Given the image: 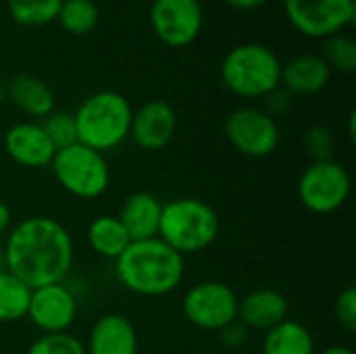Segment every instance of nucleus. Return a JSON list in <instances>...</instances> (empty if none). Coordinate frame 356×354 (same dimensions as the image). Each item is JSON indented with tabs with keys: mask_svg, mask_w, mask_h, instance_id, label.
Masks as SVG:
<instances>
[{
	"mask_svg": "<svg viewBox=\"0 0 356 354\" xmlns=\"http://www.w3.org/2000/svg\"><path fill=\"white\" fill-rule=\"evenodd\" d=\"M2 259L4 269L33 290L65 282L73 267L75 246L69 230L60 221L33 215L8 230Z\"/></svg>",
	"mask_w": 356,
	"mask_h": 354,
	"instance_id": "f257e3e1",
	"label": "nucleus"
},
{
	"mask_svg": "<svg viewBox=\"0 0 356 354\" xmlns=\"http://www.w3.org/2000/svg\"><path fill=\"white\" fill-rule=\"evenodd\" d=\"M115 275L119 284L136 296H169L186 277V257L165 244L159 236L131 242L115 261Z\"/></svg>",
	"mask_w": 356,
	"mask_h": 354,
	"instance_id": "f03ea898",
	"label": "nucleus"
},
{
	"mask_svg": "<svg viewBox=\"0 0 356 354\" xmlns=\"http://www.w3.org/2000/svg\"><path fill=\"white\" fill-rule=\"evenodd\" d=\"M131 115L134 108L123 94L115 90L94 92L73 113L77 142L102 154L115 150L129 140Z\"/></svg>",
	"mask_w": 356,
	"mask_h": 354,
	"instance_id": "7ed1b4c3",
	"label": "nucleus"
},
{
	"mask_svg": "<svg viewBox=\"0 0 356 354\" xmlns=\"http://www.w3.org/2000/svg\"><path fill=\"white\" fill-rule=\"evenodd\" d=\"M219 232V213L209 202L200 198H173L163 202L159 238L181 257L207 250Z\"/></svg>",
	"mask_w": 356,
	"mask_h": 354,
	"instance_id": "20e7f679",
	"label": "nucleus"
},
{
	"mask_svg": "<svg viewBox=\"0 0 356 354\" xmlns=\"http://www.w3.org/2000/svg\"><path fill=\"white\" fill-rule=\"evenodd\" d=\"M282 61L265 44L246 42L234 46L221 61L223 86L246 100L265 98L280 88Z\"/></svg>",
	"mask_w": 356,
	"mask_h": 354,
	"instance_id": "39448f33",
	"label": "nucleus"
},
{
	"mask_svg": "<svg viewBox=\"0 0 356 354\" xmlns=\"http://www.w3.org/2000/svg\"><path fill=\"white\" fill-rule=\"evenodd\" d=\"M50 169L56 184L79 200L100 198L111 184L106 156L79 142L56 150Z\"/></svg>",
	"mask_w": 356,
	"mask_h": 354,
	"instance_id": "423d86ee",
	"label": "nucleus"
},
{
	"mask_svg": "<svg viewBox=\"0 0 356 354\" xmlns=\"http://www.w3.org/2000/svg\"><path fill=\"white\" fill-rule=\"evenodd\" d=\"M353 179L348 169L338 161H313L298 179V200L315 215L340 211L350 196Z\"/></svg>",
	"mask_w": 356,
	"mask_h": 354,
	"instance_id": "0eeeda50",
	"label": "nucleus"
},
{
	"mask_svg": "<svg viewBox=\"0 0 356 354\" xmlns=\"http://www.w3.org/2000/svg\"><path fill=\"white\" fill-rule=\"evenodd\" d=\"M238 305L240 296L229 284L209 280L186 290L181 313L194 328L219 334L223 328L238 321Z\"/></svg>",
	"mask_w": 356,
	"mask_h": 354,
	"instance_id": "6e6552de",
	"label": "nucleus"
},
{
	"mask_svg": "<svg viewBox=\"0 0 356 354\" xmlns=\"http://www.w3.org/2000/svg\"><path fill=\"white\" fill-rule=\"evenodd\" d=\"M290 25L313 40L342 33L356 17L355 0H282Z\"/></svg>",
	"mask_w": 356,
	"mask_h": 354,
	"instance_id": "1a4fd4ad",
	"label": "nucleus"
},
{
	"mask_svg": "<svg viewBox=\"0 0 356 354\" xmlns=\"http://www.w3.org/2000/svg\"><path fill=\"white\" fill-rule=\"evenodd\" d=\"M225 138L234 150L250 159L271 156L282 140L277 121L257 106H240L225 119Z\"/></svg>",
	"mask_w": 356,
	"mask_h": 354,
	"instance_id": "9d476101",
	"label": "nucleus"
},
{
	"mask_svg": "<svg viewBox=\"0 0 356 354\" xmlns=\"http://www.w3.org/2000/svg\"><path fill=\"white\" fill-rule=\"evenodd\" d=\"M148 19L165 46L186 48L200 35L204 10L200 0H152Z\"/></svg>",
	"mask_w": 356,
	"mask_h": 354,
	"instance_id": "9b49d317",
	"label": "nucleus"
},
{
	"mask_svg": "<svg viewBox=\"0 0 356 354\" xmlns=\"http://www.w3.org/2000/svg\"><path fill=\"white\" fill-rule=\"evenodd\" d=\"M77 296L65 284H48L31 290L27 319L42 334H65L77 319Z\"/></svg>",
	"mask_w": 356,
	"mask_h": 354,
	"instance_id": "f8f14e48",
	"label": "nucleus"
},
{
	"mask_svg": "<svg viewBox=\"0 0 356 354\" xmlns=\"http://www.w3.org/2000/svg\"><path fill=\"white\" fill-rule=\"evenodd\" d=\"M177 115L165 100H148L131 115L129 138L146 152L163 150L175 136Z\"/></svg>",
	"mask_w": 356,
	"mask_h": 354,
	"instance_id": "ddd939ff",
	"label": "nucleus"
},
{
	"mask_svg": "<svg viewBox=\"0 0 356 354\" xmlns=\"http://www.w3.org/2000/svg\"><path fill=\"white\" fill-rule=\"evenodd\" d=\"M4 150L8 159L23 169L50 167L56 152L42 125L33 121H19L10 125L4 134Z\"/></svg>",
	"mask_w": 356,
	"mask_h": 354,
	"instance_id": "4468645a",
	"label": "nucleus"
},
{
	"mask_svg": "<svg viewBox=\"0 0 356 354\" xmlns=\"http://www.w3.org/2000/svg\"><path fill=\"white\" fill-rule=\"evenodd\" d=\"M83 346L86 354H140V336L129 317L104 313L92 323Z\"/></svg>",
	"mask_w": 356,
	"mask_h": 354,
	"instance_id": "2eb2a0df",
	"label": "nucleus"
},
{
	"mask_svg": "<svg viewBox=\"0 0 356 354\" xmlns=\"http://www.w3.org/2000/svg\"><path fill=\"white\" fill-rule=\"evenodd\" d=\"M288 298L273 288H257L240 298L238 305V321L246 330L269 332L288 319Z\"/></svg>",
	"mask_w": 356,
	"mask_h": 354,
	"instance_id": "dca6fc26",
	"label": "nucleus"
},
{
	"mask_svg": "<svg viewBox=\"0 0 356 354\" xmlns=\"http://www.w3.org/2000/svg\"><path fill=\"white\" fill-rule=\"evenodd\" d=\"M332 69L321 54H298L282 65L280 88L290 96H315L327 88Z\"/></svg>",
	"mask_w": 356,
	"mask_h": 354,
	"instance_id": "f3484780",
	"label": "nucleus"
},
{
	"mask_svg": "<svg viewBox=\"0 0 356 354\" xmlns=\"http://www.w3.org/2000/svg\"><path fill=\"white\" fill-rule=\"evenodd\" d=\"M163 202L150 192H134L119 209V221L123 223L131 242L150 240L159 236Z\"/></svg>",
	"mask_w": 356,
	"mask_h": 354,
	"instance_id": "a211bd4d",
	"label": "nucleus"
},
{
	"mask_svg": "<svg viewBox=\"0 0 356 354\" xmlns=\"http://www.w3.org/2000/svg\"><path fill=\"white\" fill-rule=\"evenodd\" d=\"M6 98L25 115L33 119H44L54 111V92L46 81L35 75H15L6 86Z\"/></svg>",
	"mask_w": 356,
	"mask_h": 354,
	"instance_id": "6ab92c4d",
	"label": "nucleus"
},
{
	"mask_svg": "<svg viewBox=\"0 0 356 354\" xmlns=\"http://www.w3.org/2000/svg\"><path fill=\"white\" fill-rule=\"evenodd\" d=\"M263 354H317V344L307 325L296 319H286L263 336Z\"/></svg>",
	"mask_w": 356,
	"mask_h": 354,
	"instance_id": "aec40b11",
	"label": "nucleus"
},
{
	"mask_svg": "<svg viewBox=\"0 0 356 354\" xmlns=\"http://www.w3.org/2000/svg\"><path fill=\"white\" fill-rule=\"evenodd\" d=\"M86 236H88L90 248L98 257L108 259V261H117L125 252V248L131 244V238L127 236L117 215H98L88 225Z\"/></svg>",
	"mask_w": 356,
	"mask_h": 354,
	"instance_id": "412c9836",
	"label": "nucleus"
},
{
	"mask_svg": "<svg viewBox=\"0 0 356 354\" xmlns=\"http://www.w3.org/2000/svg\"><path fill=\"white\" fill-rule=\"evenodd\" d=\"M31 288L8 269H0V323H17L27 317Z\"/></svg>",
	"mask_w": 356,
	"mask_h": 354,
	"instance_id": "4be33fe9",
	"label": "nucleus"
},
{
	"mask_svg": "<svg viewBox=\"0 0 356 354\" xmlns=\"http://www.w3.org/2000/svg\"><path fill=\"white\" fill-rule=\"evenodd\" d=\"M100 13L92 0H63L56 21L67 33L86 35L98 25Z\"/></svg>",
	"mask_w": 356,
	"mask_h": 354,
	"instance_id": "5701e85b",
	"label": "nucleus"
},
{
	"mask_svg": "<svg viewBox=\"0 0 356 354\" xmlns=\"http://www.w3.org/2000/svg\"><path fill=\"white\" fill-rule=\"evenodd\" d=\"M63 0H8V15L21 27H42L56 21Z\"/></svg>",
	"mask_w": 356,
	"mask_h": 354,
	"instance_id": "b1692460",
	"label": "nucleus"
},
{
	"mask_svg": "<svg viewBox=\"0 0 356 354\" xmlns=\"http://www.w3.org/2000/svg\"><path fill=\"white\" fill-rule=\"evenodd\" d=\"M321 58L327 63L332 71L336 69L340 73H353L356 69L355 40L346 33H336V35L325 38Z\"/></svg>",
	"mask_w": 356,
	"mask_h": 354,
	"instance_id": "393cba45",
	"label": "nucleus"
},
{
	"mask_svg": "<svg viewBox=\"0 0 356 354\" xmlns=\"http://www.w3.org/2000/svg\"><path fill=\"white\" fill-rule=\"evenodd\" d=\"M42 129L46 131L48 140L56 150L67 148L77 142V129H75V119L73 113L67 111H52L48 117L42 119Z\"/></svg>",
	"mask_w": 356,
	"mask_h": 354,
	"instance_id": "a878e982",
	"label": "nucleus"
},
{
	"mask_svg": "<svg viewBox=\"0 0 356 354\" xmlns=\"http://www.w3.org/2000/svg\"><path fill=\"white\" fill-rule=\"evenodd\" d=\"M25 354H86L83 342L65 332V334H42L35 338Z\"/></svg>",
	"mask_w": 356,
	"mask_h": 354,
	"instance_id": "bb28decb",
	"label": "nucleus"
},
{
	"mask_svg": "<svg viewBox=\"0 0 356 354\" xmlns=\"http://www.w3.org/2000/svg\"><path fill=\"white\" fill-rule=\"evenodd\" d=\"M305 148L313 161H332L336 150V138L330 127L315 125L305 134Z\"/></svg>",
	"mask_w": 356,
	"mask_h": 354,
	"instance_id": "cd10ccee",
	"label": "nucleus"
},
{
	"mask_svg": "<svg viewBox=\"0 0 356 354\" xmlns=\"http://www.w3.org/2000/svg\"><path fill=\"white\" fill-rule=\"evenodd\" d=\"M334 311H336V317L338 321L348 330V332H355L356 330V290L355 286H346L336 303H334Z\"/></svg>",
	"mask_w": 356,
	"mask_h": 354,
	"instance_id": "c85d7f7f",
	"label": "nucleus"
},
{
	"mask_svg": "<svg viewBox=\"0 0 356 354\" xmlns=\"http://www.w3.org/2000/svg\"><path fill=\"white\" fill-rule=\"evenodd\" d=\"M263 100H265V108H263V111H265L267 115H271L273 119L286 115V113L290 111V106H292V96H290L284 88L273 90V92L267 94Z\"/></svg>",
	"mask_w": 356,
	"mask_h": 354,
	"instance_id": "c756f323",
	"label": "nucleus"
},
{
	"mask_svg": "<svg viewBox=\"0 0 356 354\" xmlns=\"http://www.w3.org/2000/svg\"><path fill=\"white\" fill-rule=\"evenodd\" d=\"M219 336H221V342H223L227 348H232V351H240V348H244L246 342H248V330H246L240 321H234V323H229L227 328H223V330L219 332Z\"/></svg>",
	"mask_w": 356,
	"mask_h": 354,
	"instance_id": "7c9ffc66",
	"label": "nucleus"
},
{
	"mask_svg": "<svg viewBox=\"0 0 356 354\" xmlns=\"http://www.w3.org/2000/svg\"><path fill=\"white\" fill-rule=\"evenodd\" d=\"M223 2L236 10H254V8L263 6L267 0H223Z\"/></svg>",
	"mask_w": 356,
	"mask_h": 354,
	"instance_id": "2f4dec72",
	"label": "nucleus"
},
{
	"mask_svg": "<svg viewBox=\"0 0 356 354\" xmlns=\"http://www.w3.org/2000/svg\"><path fill=\"white\" fill-rule=\"evenodd\" d=\"M10 227H13V213L6 207V202L0 200V236L2 234H8Z\"/></svg>",
	"mask_w": 356,
	"mask_h": 354,
	"instance_id": "473e14b6",
	"label": "nucleus"
},
{
	"mask_svg": "<svg viewBox=\"0 0 356 354\" xmlns=\"http://www.w3.org/2000/svg\"><path fill=\"white\" fill-rule=\"evenodd\" d=\"M317 354H356L350 346H346V344H334V346H327V348H323L321 353Z\"/></svg>",
	"mask_w": 356,
	"mask_h": 354,
	"instance_id": "72a5a7b5",
	"label": "nucleus"
},
{
	"mask_svg": "<svg viewBox=\"0 0 356 354\" xmlns=\"http://www.w3.org/2000/svg\"><path fill=\"white\" fill-rule=\"evenodd\" d=\"M355 125L356 115L355 113H350V117H348V138H350V142H355Z\"/></svg>",
	"mask_w": 356,
	"mask_h": 354,
	"instance_id": "f704fd0d",
	"label": "nucleus"
},
{
	"mask_svg": "<svg viewBox=\"0 0 356 354\" xmlns=\"http://www.w3.org/2000/svg\"><path fill=\"white\" fill-rule=\"evenodd\" d=\"M4 100H6V88H4V86L0 83V104H2Z\"/></svg>",
	"mask_w": 356,
	"mask_h": 354,
	"instance_id": "c9c22d12",
	"label": "nucleus"
},
{
	"mask_svg": "<svg viewBox=\"0 0 356 354\" xmlns=\"http://www.w3.org/2000/svg\"><path fill=\"white\" fill-rule=\"evenodd\" d=\"M150 2H152V0H150Z\"/></svg>",
	"mask_w": 356,
	"mask_h": 354,
	"instance_id": "e433bc0d",
	"label": "nucleus"
}]
</instances>
